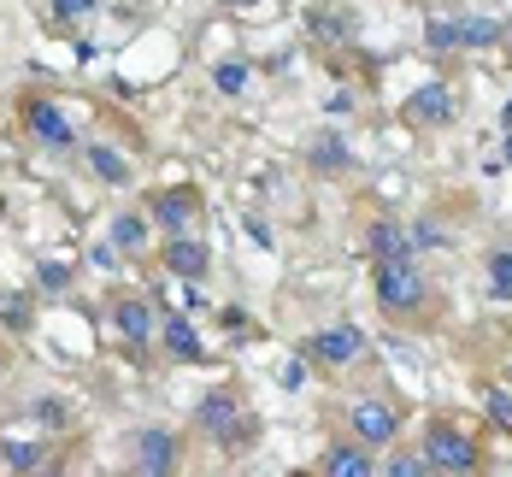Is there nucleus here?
I'll use <instances>...</instances> for the list:
<instances>
[{"label":"nucleus","instance_id":"nucleus-16","mask_svg":"<svg viewBox=\"0 0 512 477\" xmlns=\"http://www.w3.org/2000/svg\"><path fill=\"white\" fill-rule=\"evenodd\" d=\"M318 472L324 477H377V448H365L359 436H336V442H324Z\"/></svg>","mask_w":512,"mask_h":477},{"label":"nucleus","instance_id":"nucleus-23","mask_svg":"<svg viewBox=\"0 0 512 477\" xmlns=\"http://www.w3.org/2000/svg\"><path fill=\"white\" fill-rule=\"evenodd\" d=\"M42 12H48L53 30H77V24L101 18V0H42Z\"/></svg>","mask_w":512,"mask_h":477},{"label":"nucleus","instance_id":"nucleus-27","mask_svg":"<svg viewBox=\"0 0 512 477\" xmlns=\"http://www.w3.org/2000/svg\"><path fill=\"white\" fill-rule=\"evenodd\" d=\"M424 48L430 53H454L460 42V18H424Z\"/></svg>","mask_w":512,"mask_h":477},{"label":"nucleus","instance_id":"nucleus-31","mask_svg":"<svg viewBox=\"0 0 512 477\" xmlns=\"http://www.w3.org/2000/svg\"><path fill=\"white\" fill-rule=\"evenodd\" d=\"M0 371H6V342H0Z\"/></svg>","mask_w":512,"mask_h":477},{"label":"nucleus","instance_id":"nucleus-14","mask_svg":"<svg viewBox=\"0 0 512 477\" xmlns=\"http://www.w3.org/2000/svg\"><path fill=\"white\" fill-rule=\"evenodd\" d=\"M154 342H159V354H165L171 366H201L206 360V336H201V324H195L189 313H159Z\"/></svg>","mask_w":512,"mask_h":477},{"label":"nucleus","instance_id":"nucleus-5","mask_svg":"<svg viewBox=\"0 0 512 477\" xmlns=\"http://www.w3.org/2000/svg\"><path fill=\"white\" fill-rule=\"evenodd\" d=\"M148 218H154L159 236L201 230V224H206V195H201V183H159L154 195H148Z\"/></svg>","mask_w":512,"mask_h":477},{"label":"nucleus","instance_id":"nucleus-20","mask_svg":"<svg viewBox=\"0 0 512 477\" xmlns=\"http://www.w3.org/2000/svg\"><path fill=\"white\" fill-rule=\"evenodd\" d=\"M0 330L6 336H36V295L30 289H0Z\"/></svg>","mask_w":512,"mask_h":477},{"label":"nucleus","instance_id":"nucleus-3","mask_svg":"<svg viewBox=\"0 0 512 477\" xmlns=\"http://www.w3.org/2000/svg\"><path fill=\"white\" fill-rule=\"evenodd\" d=\"M18 124H24L30 148H42V154H53V159H65V154L83 148L77 118H71L59 101H48V95H24V101H18Z\"/></svg>","mask_w":512,"mask_h":477},{"label":"nucleus","instance_id":"nucleus-8","mask_svg":"<svg viewBox=\"0 0 512 477\" xmlns=\"http://www.w3.org/2000/svg\"><path fill=\"white\" fill-rule=\"evenodd\" d=\"M154 260L171 283H206L212 277V248H206L201 230H183V236H159Z\"/></svg>","mask_w":512,"mask_h":477},{"label":"nucleus","instance_id":"nucleus-13","mask_svg":"<svg viewBox=\"0 0 512 477\" xmlns=\"http://www.w3.org/2000/svg\"><path fill=\"white\" fill-rule=\"evenodd\" d=\"M154 242H159V230H154V218H148V207H124V212H112V230H106V248H112L118 260L142 265L148 254H154Z\"/></svg>","mask_w":512,"mask_h":477},{"label":"nucleus","instance_id":"nucleus-10","mask_svg":"<svg viewBox=\"0 0 512 477\" xmlns=\"http://www.w3.org/2000/svg\"><path fill=\"white\" fill-rule=\"evenodd\" d=\"M348 436H359L365 448H395L401 442V407L395 401H383V395H359L354 407H348Z\"/></svg>","mask_w":512,"mask_h":477},{"label":"nucleus","instance_id":"nucleus-21","mask_svg":"<svg viewBox=\"0 0 512 477\" xmlns=\"http://www.w3.org/2000/svg\"><path fill=\"white\" fill-rule=\"evenodd\" d=\"M30 424H36L42 436H65V430L77 424V413H71V401H59V395H36V401H30Z\"/></svg>","mask_w":512,"mask_h":477},{"label":"nucleus","instance_id":"nucleus-24","mask_svg":"<svg viewBox=\"0 0 512 477\" xmlns=\"http://www.w3.org/2000/svg\"><path fill=\"white\" fill-rule=\"evenodd\" d=\"M460 42L465 48H495V42H507V24H501V18H483V12H465Z\"/></svg>","mask_w":512,"mask_h":477},{"label":"nucleus","instance_id":"nucleus-7","mask_svg":"<svg viewBox=\"0 0 512 477\" xmlns=\"http://www.w3.org/2000/svg\"><path fill=\"white\" fill-rule=\"evenodd\" d=\"M106 324L118 330V342H124L130 354H148V348H154V330H159V307L148 295H136V289H118V295L106 301Z\"/></svg>","mask_w":512,"mask_h":477},{"label":"nucleus","instance_id":"nucleus-2","mask_svg":"<svg viewBox=\"0 0 512 477\" xmlns=\"http://www.w3.org/2000/svg\"><path fill=\"white\" fill-rule=\"evenodd\" d=\"M371 295H377V307L389 318H418L436 289H430L424 260L412 254V260H371Z\"/></svg>","mask_w":512,"mask_h":477},{"label":"nucleus","instance_id":"nucleus-19","mask_svg":"<svg viewBox=\"0 0 512 477\" xmlns=\"http://www.w3.org/2000/svg\"><path fill=\"white\" fill-rule=\"evenodd\" d=\"M0 466L6 472H53V448L42 442H24V436H0Z\"/></svg>","mask_w":512,"mask_h":477},{"label":"nucleus","instance_id":"nucleus-18","mask_svg":"<svg viewBox=\"0 0 512 477\" xmlns=\"http://www.w3.org/2000/svg\"><path fill=\"white\" fill-rule=\"evenodd\" d=\"M365 248H371V260H412L418 248H412V230L401 218H371L365 224Z\"/></svg>","mask_w":512,"mask_h":477},{"label":"nucleus","instance_id":"nucleus-28","mask_svg":"<svg viewBox=\"0 0 512 477\" xmlns=\"http://www.w3.org/2000/svg\"><path fill=\"white\" fill-rule=\"evenodd\" d=\"M65 289H71V265L36 260V295H65Z\"/></svg>","mask_w":512,"mask_h":477},{"label":"nucleus","instance_id":"nucleus-22","mask_svg":"<svg viewBox=\"0 0 512 477\" xmlns=\"http://www.w3.org/2000/svg\"><path fill=\"white\" fill-rule=\"evenodd\" d=\"M212 89H218L224 101H242V95L254 89V65H248V59H218V65H212Z\"/></svg>","mask_w":512,"mask_h":477},{"label":"nucleus","instance_id":"nucleus-30","mask_svg":"<svg viewBox=\"0 0 512 477\" xmlns=\"http://www.w3.org/2000/svg\"><path fill=\"white\" fill-rule=\"evenodd\" d=\"M501 159H507V165H512V130H507V148H501Z\"/></svg>","mask_w":512,"mask_h":477},{"label":"nucleus","instance_id":"nucleus-25","mask_svg":"<svg viewBox=\"0 0 512 477\" xmlns=\"http://www.w3.org/2000/svg\"><path fill=\"white\" fill-rule=\"evenodd\" d=\"M377 472H389V477H424V472H430V460H424V448H401V442H395V448H383V466H377Z\"/></svg>","mask_w":512,"mask_h":477},{"label":"nucleus","instance_id":"nucleus-4","mask_svg":"<svg viewBox=\"0 0 512 477\" xmlns=\"http://www.w3.org/2000/svg\"><path fill=\"white\" fill-rule=\"evenodd\" d=\"M424 460L442 477H471L483 472V442L471 430H460L454 419H430L424 424Z\"/></svg>","mask_w":512,"mask_h":477},{"label":"nucleus","instance_id":"nucleus-29","mask_svg":"<svg viewBox=\"0 0 512 477\" xmlns=\"http://www.w3.org/2000/svg\"><path fill=\"white\" fill-rule=\"evenodd\" d=\"M483 413H489V424L501 436H512V395L507 389H483Z\"/></svg>","mask_w":512,"mask_h":477},{"label":"nucleus","instance_id":"nucleus-9","mask_svg":"<svg viewBox=\"0 0 512 477\" xmlns=\"http://www.w3.org/2000/svg\"><path fill=\"white\" fill-rule=\"evenodd\" d=\"M359 354H365V330L359 324H318L307 342H301V360L318 371H342V366H354Z\"/></svg>","mask_w":512,"mask_h":477},{"label":"nucleus","instance_id":"nucleus-11","mask_svg":"<svg viewBox=\"0 0 512 477\" xmlns=\"http://www.w3.org/2000/svg\"><path fill=\"white\" fill-rule=\"evenodd\" d=\"M454 118H460V106H454V89H448L442 77L418 83L407 101H401V124H407V130H448Z\"/></svg>","mask_w":512,"mask_h":477},{"label":"nucleus","instance_id":"nucleus-1","mask_svg":"<svg viewBox=\"0 0 512 477\" xmlns=\"http://www.w3.org/2000/svg\"><path fill=\"white\" fill-rule=\"evenodd\" d=\"M189 430H195L201 442H212L218 454H254V442H259V413L242 401V389L218 383V389L195 395V407H189Z\"/></svg>","mask_w":512,"mask_h":477},{"label":"nucleus","instance_id":"nucleus-26","mask_svg":"<svg viewBox=\"0 0 512 477\" xmlns=\"http://www.w3.org/2000/svg\"><path fill=\"white\" fill-rule=\"evenodd\" d=\"M483 277H489V295L495 301H512V248H495L483 260Z\"/></svg>","mask_w":512,"mask_h":477},{"label":"nucleus","instance_id":"nucleus-12","mask_svg":"<svg viewBox=\"0 0 512 477\" xmlns=\"http://www.w3.org/2000/svg\"><path fill=\"white\" fill-rule=\"evenodd\" d=\"M301 165H307L318 183H336V177H348L359 159H354V142L336 130V124H324V130H312L307 148H301Z\"/></svg>","mask_w":512,"mask_h":477},{"label":"nucleus","instance_id":"nucleus-6","mask_svg":"<svg viewBox=\"0 0 512 477\" xmlns=\"http://www.w3.org/2000/svg\"><path fill=\"white\" fill-rule=\"evenodd\" d=\"M124 460H130V472H142V477H177L183 472V436L165 430V424H142L124 442Z\"/></svg>","mask_w":512,"mask_h":477},{"label":"nucleus","instance_id":"nucleus-15","mask_svg":"<svg viewBox=\"0 0 512 477\" xmlns=\"http://www.w3.org/2000/svg\"><path fill=\"white\" fill-rule=\"evenodd\" d=\"M77 159L89 165V177L101 183V189H130L136 183V159L118 154L106 136H83V148H77Z\"/></svg>","mask_w":512,"mask_h":477},{"label":"nucleus","instance_id":"nucleus-17","mask_svg":"<svg viewBox=\"0 0 512 477\" xmlns=\"http://www.w3.org/2000/svg\"><path fill=\"white\" fill-rule=\"evenodd\" d=\"M307 36L318 42V48H348V42H359V18L348 12V6H307Z\"/></svg>","mask_w":512,"mask_h":477}]
</instances>
